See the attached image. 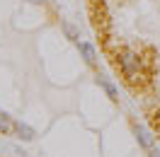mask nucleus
<instances>
[{"label": "nucleus", "instance_id": "1", "mask_svg": "<svg viewBox=\"0 0 160 157\" xmlns=\"http://www.w3.org/2000/svg\"><path fill=\"white\" fill-rule=\"evenodd\" d=\"M117 63H119L121 75L129 80L131 85L136 80H141V75H143V60H141V56L133 49H121L117 53Z\"/></svg>", "mask_w": 160, "mask_h": 157}, {"label": "nucleus", "instance_id": "2", "mask_svg": "<svg viewBox=\"0 0 160 157\" xmlns=\"http://www.w3.org/2000/svg\"><path fill=\"white\" fill-rule=\"evenodd\" d=\"M133 136H136V140H138V145L143 147V150H153L155 147V136L150 133L146 126H133Z\"/></svg>", "mask_w": 160, "mask_h": 157}, {"label": "nucleus", "instance_id": "3", "mask_svg": "<svg viewBox=\"0 0 160 157\" xmlns=\"http://www.w3.org/2000/svg\"><path fill=\"white\" fill-rule=\"evenodd\" d=\"M78 51H80V58L85 60L88 65H95V63H97V49L92 46L90 41H78Z\"/></svg>", "mask_w": 160, "mask_h": 157}, {"label": "nucleus", "instance_id": "4", "mask_svg": "<svg viewBox=\"0 0 160 157\" xmlns=\"http://www.w3.org/2000/svg\"><path fill=\"white\" fill-rule=\"evenodd\" d=\"M15 136L20 138V140H24V143H29V140H34L37 131L29 123H24V121H15Z\"/></svg>", "mask_w": 160, "mask_h": 157}, {"label": "nucleus", "instance_id": "5", "mask_svg": "<svg viewBox=\"0 0 160 157\" xmlns=\"http://www.w3.org/2000/svg\"><path fill=\"white\" fill-rule=\"evenodd\" d=\"M0 133H2V136L15 133V118H12L8 111H2V109H0Z\"/></svg>", "mask_w": 160, "mask_h": 157}, {"label": "nucleus", "instance_id": "6", "mask_svg": "<svg viewBox=\"0 0 160 157\" xmlns=\"http://www.w3.org/2000/svg\"><path fill=\"white\" fill-rule=\"evenodd\" d=\"M100 87L107 92V97H109L112 102H117V99H119V89H117V85H114L109 78H102V75H100Z\"/></svg>", "mask_w": 160, "mask_h": 157}, {"label": "nucleus", "instance_id": "7", "mask_svg": "<svg viewBox=\"0 0 160 157\" xmlns=\"http://www.w3.org/2000/svg\"><path fill=\"white\" fill-rule=\"evenodd\" d=\"M61 27H63V31H66V36H68L70 41H75V44L80 41V34H78V29H75L73 24H68V22H63Z\"/></svg>", "mask_w": 160, "mask_h": 157}, {"label": "nucleus", "instance_id": "8", "mask_svg": "<svg viewBox=\"0 0 160 157\" xmlns=\"http://www.w3.org/2000/svg\"><path fill=\"white\" fill-rule=\"evenodd\" d=\"M148 157H160V150H158V147H153V150H148Z\"/></svg>", "mask_w": 160, "mask_h": 157}, {"label": "nucleus", "instance_id": "9", "mask_svg": "<svg viewBox=\"0 0 160 157\" xmlns=\"http://www.w3.org/2000/svg\"><path fill=\"white\" fill-rule=\"evenodd\" d=\"M27 2H32V5H41V2H46V0H27Z\"/></svg>", "mask_w": 160, "mask_h": 157}]
</instances>
